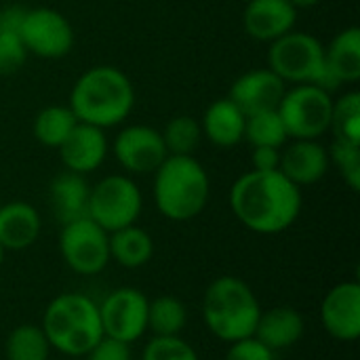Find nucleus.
<instances>
[{"instance_id": "32", "label": "nucleus", "mask_w": 360, "mask_h": 360, "mask_svg": "<svg viewBox=\"0 0 360 360\" xmlns=\"http://www.w3.org/2000/svg\"><path fill=\"white\" fill-rule=\"evenodd\" d=\"M27 57L30 55L19 32L0 30V76L17 74L27 61Z\"/></svg>"}, {"instance_id": "37", "label": "nucleus", "mask_w": 360, "mask_h": 360, "mask_svg": "<svg viewBox=\"0 0 360 360\" xmlns=\"http://www.w3.org/2000/svg\"><path fill=\"white\" fill-rule=\"evenodd\" d=\"M4 253H6V251H4V249L0 247V266H2V262H4Z\"/></svg>"}, {"instance_id": "29", "label": "nucleus", "mask_w": 360, "mask_h": 360, "mask_svg": "<svg viewBox=\"0 0 360 360\" xmlns=\"http://www.w3.org/2000/svg\"><path fill=\"white\" fill-rule=\"evenodd\" d=\"M329 131L333 133V139L360 143V93L348 91L338 101L333 99V112H331V124Z\"/></svg>"}, {"instance_id": "4", "label": "nucleus", "mask_w": 360, "mask_h": 360, "mask_svg": "<svg viewBox=\"0 0 360 360\" xmlns=\"http://www.w3.org/2000/svg\"><path fill=\"white\" fill-rule=\"evenodd\" d=\"M40 329L51 348L72 359H84L103 338L99 306L82 293L57 295L46 306Z\"/></svg>"}, {"instance_id": "15", "label": "nucleus", "mask_w": 360, "mask_h": 360, "mask_svg": "<svg viewBox=\"0 0 360 360\" xmlns=\"http://www.w3.org/2000/svg\"><path fill=\"white\" fill-rule=\"evenodd\" d=\"M57 152L65 171L89 175L97 171L108 156L105 131L86 122H78L68 135V139L57 148Z\"/></svg>"}, {"instance_id": "35", "label": "nucleus", "mask_w": 360, "mask_h": 360, "mask_svg": "<svg viewBox=\"0 0 360 360\" xmlns=\"http://www.w3.org/2000/svg\"><path fill=\"white\" fill-rule=\"evenodd\" d=\"M281 150L283 148H253L251 152V169L255 171H276L281 165Z\"/></svg>"}, {"instance_id": "24", "label": "nucleus", "mask_w": 360, "mask_h": 360, "mask_svg": "<svg viewBox=\"0 0 360 360\" xmlns=\"http://www.w3.org/2000/svg\"><path fill=\"white\" fill-rule=\"evenodd\" d=\"M76 124H78V118L70 105H46L36 114L32 133L38 143L57 150L68 139V135L72 133Z\"/></svg>"}, {"instance_id": "34", "label": "nucleus", "mask_w": 360, "mask_h": 360, "mask_svg": "<svg viewBox=\"0 0 360 360\" xmlns=\"http://www.w3.org/2000/svg\"><path fill=\"white\" fill-rule=\"evenodd\" d=\"M84 360H133L131 354V344H124L120 340L103 335L91 352L84 356Z\"/></svg>"}, {"instance_id": "25", "label": "nucleus", "mask_w": 360, "mask_h": 360, "mask_svg": "<svg viewBox=\"0 0 360 360\" xmlns=\"http://www.w3.org/2000/svg\"><path fill=\"white\" fill-rule=\"evenodd\" d=\"M188 325V308L173 295L156 297L148 304V331L156 338L181 335Z\"/></svg>"}, {"instance_id": "33", "label": "nucleus", "mask_w": 360, "mask_h": 360, "mask_svg": "<svg viewBox=\"0 0 360 360\" xmlns=\"http://www.w3.org/2000/svg\"><path fill=\"white\" fill-rule=\"evenodd\" d=\"M226 360H274V352L264 346L255 335L232 342L228 352H226Z\"/></svg>"}, {"instance_id": "38", "label": "nucleus", "mask_w": 360, "mask_h": 360, "mask_svg": "<svg viewBox=\"0 0 360 360\" xmlns=\"http://www.w3.org/2000/svg\"><path fill=\"white\" fill-rule=\"evenodd\" d=\"M72 360H84V359H72Z\"/></svg>"}, {"instance_id": "5", "label": "nucleus", "mask_w": 360, "mask_h": 360, "mask_svg": "<svg viewBox=\"0 0 360 360\" xmlns=\"http://www.w3.org/2000/svg\"><path fill=\"white\" fill-rule=\"evenodd\" d=\"M262 306L253 289L236 276L215 278L202 297V321L221 342L232 344L255 333Z\"/></svg>"}, {"instance_id": "36", "label": "nucleus", "mask_w": 360, "mask_h": 360, "mask_svg": "<svg viewBox=\"0 0 360 360\" xmlns=\"http://www.w3.org/2000/svg\"><path fill=\"white\" fill-rule=\"evenodd\" d=\"M297 11L300 8H312V6H316V4H321L323 0H289Z\"/></svg>"}, {"instance_id": "9", "label": "nucleus", "mask_w": 360, "mask_h": 360, "mask_svg": "<svg viewBox=\"0 0 360 360\" xmlns=\"http://www.w3.org/2000/svg\"><path fill=\"white\" fill-rule=\"evenodd\" d=\"M59 251L65 266L82 276L105 270L110 259V234L91 217L63 224L59 234Z\"/></svg>"}, {"instance_id": "13", "label": "nucleus", "mask_w": 360, "mask_h": 360, "mask_svg": "<svg viewBox=\"0 0 360 360\" xmlns=\"http://www.w3.org/2000/svg\"><path fill=\"white\" fill-rule=\"evenodd\" d=\"M321 323L325 331L340 342L360 338V285L346 281L335 285L321 304Z\"/></svg>"}, {"instance_id": "3", "label": "nucleus", "mask_w": 360, "mask_h": 360, "mask_svg": "<svg viewBox=\"0 0 360 360\" xmlns=\"http://www.w3.org/2000/svg\"><path fill=\"white\" fill-rule=\"evenodd\" d=\"M211 196V181L194 156H167L154 171L156 209L171 221L198 217Z\"/></svg>"}, {"instance_id": "12", "label": "nucleus", "mask_w": 360, "mask_h": 360, "mask_svg": "<svg viewBox=\"0 0 360 360\" xmlns=\"http://www.w3.org/2000/svg\"><path fill=\"white\" fill-rule=\"evenodd\" d=\"M112 152L118 165L133 175H150L154 173L165 158L169 156L160 131L148 124H129L124 127L114 143Z\"/></svg>"}, {"instance_id": "22", "label": "nucleus", "mask_w": 360, "mask_h": 360, "mask_svg": "<svg viewBox=\"0 0 360 360\" xmlns=\"http://www.w3.org/2000/svg\"><path fill=\"white\" fill-rule=\"evenodd\" d=\"M325 63L338 84H354L360 78V30L350 25L325 46Z\"/></svg>"}, {"instance_id": "20", "label": "nucleus", "mask_w": 360, "mask_h": 360, "mask_svg": "<svg viewBox=\"0 0 360 360\" xmlns=\"http://www.w3.org/2000/svg\"><path fill=\"white\" fill-rule=\"evenodd\" d=\"M304 331H306L304 316L295 308L278 306L266 312L262 310L253 335L272 352H281L295 346L302 340Z\"/></svg>"}, {"instance_id": "28", "label": "nucleus", "mask_w": 360, "mask_h": 360, "mask_svg": "<svg viewBox=\"0 0 360 360\" xmlns=\"http://www.w3.org/2000/svg\"><path fill=\"white\" fill-rule=\"evenodd\" d=\"M160 135L169 156H194V150L200 146L202 139V129L198 120L181 114L171 118L160 131Z\"/></svg>"}, {"instance_id": "21", "label": "nucleus", "mask_w": 360, "mask_h": 360, "mask_svg": "<svg viewBox=\"0 0 360 360\" xmlns=\"http://www.w3.org/2000/svg\"><path fill=\"white\" fill-rule=\"evenodd\" d=\"M89 194L91 188L84 175L63 171L59 173L49 188V200L53 215L63 224L89 217Z\"/></svg>"}, {"instance_id": "31", "label": "nucleus", "mask_w": 360, "mask_h": 360, "mask_svg": "<svg viewBox=\"0 0 360 360\" xmlns=\"http://www.w3.org/2000/svg\"><path fill=\"white\" fill-rule=\"evenodd\" d=\"M141 360H200L196 350L181 340V335L173 338H152L143 348Z\"/></svg>"}, {"instance_id": "1", "label": "nucleus", "mask_w": 360, "mask_h": 360, "mask_svg": "<svg viewBox=\"0 0 360 360\" xmlns=\"http://www.w3.org/2000/svg\"><path fill=\"white\" fill-rule=\"evenodd\" d=\"M234 217L255 234H281L302 213V188L276 171H247L230 190Z\"/></svg>"}, {"instance_id": "23", "label": "nucleus", "mask_w": 360, "mask_h": 360, "mask_svg": "<svg viewBox=\"0 0 360 360\" xmlns=\"http://www.w3.org/2000/svg\"><path fill=\"white\" fill-rule=\"evenodd\" d=\"M154 255L152 236L137 224L110 232V259L118 266L135 270L146 266Z\"/></svg>"}, {"instance_id": "10", "label": "nucleus", "mask_w": 360, "mask_h": 360, "mask_svg": "<svg viewBox=\"0 0 360 360\" xmlns=\"http://www.w3.org/2000/svg\"><path fill=\"white\" fill-rule=\"evenodd\" d=\"M19 36L27 49V55L40 59H61L74 46L72 23L63 13L49 6L25 8Z\"/></svg>"}, {"instance_id": "18", "label": "nucleus", "mask_w": 360, "mask_h": 360, "mask_svg": "<svg viewBox=\"0 0 360 360\" xmlns=\"http://www.w3.org/2000/svg\"><path fill=\"white\" fill-rule=\"evenodd\" d=\"M42 230L38 211L23 200L0 207V247L4 251H23L32 247Z\"/></svg>"}, {"instance_id": "11", "label": "nucleus", "mask_w": 360, "mask_h": 360, "mask_svg": "<svg viewBox=\"0 0 360 360\" xmlns=\"http://www.w3.org/2000/svg\"><path fill=\"white\" fill-rule=\"evenodd\" d=\"M148 304L150 300L135 287H120L108 293L97 304L103 335L124 344L137 342L148 331Z\"/></svg>"}, {"instance_id": "7", "label": "nucleus", "mask_w": 360, "mask_h": 360, "mask_svg": "<svg viewBox=\"0 0 360 360\" xmlns=\"http://www.w3.org/2000/svg\"><path fill=\"white\" fill-rule=\"evenodd\" d=\"M333 97L316 84L287 86L278 114L285 122L289 139H321L331 124Z\"/></svg>"}, {"instance_id": "26", "label": "nucleus", "mask_w": 360, "mask_h": 360, "mask_svg": "<svg viewBox=\"0 0 360 360\" xmlns=\"http://www.w3.org/2000/svg\"><path fill=\"white\" fill-rule=\"evenodd\" d=\"M245 141H249L251 148H283L289 141V133L278 110L249 114L245 118Z\"/></svg>"}, {"instance_id": "6", "label": "nucleus", "mask_w": 360, "mask_h": 360, "mask_svg": "<svg viewBox=\"0 0 360 360\" xmlns=\"http://www.w3.org/2000/svg\"><path fill=\"white\" fill-rule=\"evenodd\" d=\"M266 68L285 84H316L329 93L340 86L327 70L323 42L308 32L291 30L270 42Z\"/></svg>"}, {"instance_id": "27", "label": "nucleus", "mask_w": 360, "mask_h": 360, "mask_svg": "<svg viewBox=\"0 0 360 360\" xmlns=\"http://www.w3.org/2000/svg\"><path fill=\"white\" fill-rule=\"evenodd\" d=\"M49 340L38 325L15 327L4 344L6 360H49Z\"/></svg>"}, {"instance_id": "30", "label": "nucleus", "mask_w": 360, "mask_h": 360, "mask_svg": "<svg viewBox=\"0 0 360 360\" xmlns=\"http://www.w3.org/2000/svg\"><path fill=\"white\" fill-rule=\"evenodd\" d=\"M329 152V165H335L342 179L352 192L360 190V143L333 139Z\"/></svg>"}, {"instance_id": "8", "label": "nucleus", "mask_w": 360, "mask_h": 360, "mask_svg": "<svg viewBox=\"0 0 360 360\" xmlns=\"http://www.w3.org/2000/svg\"><path fill=\"white\" fill-rule=\"evenodd\" d=\"M141 207V190L127 175H108L89 194V217L108 234L137 224Z\"/></svg>"}, {"instance_id": "19", "label": "nucleus", "mask_w": 360, "mask_h": 360, "mask_svg": "<svg viewBox=\"0 0 360 360\" xmlns=\"http://www.w3.org/2000/svg\"><path fill=\"white\" fill-rule=\"evenodd\" d=\"M245 118L243 110L230 97L215 99L202 114V137L217 148H234L245 139Z\"/></svg>"}, {"instance_id": "14", "label": "nucleus", "mask_w": 360, "mask_h": 360, "mask_svg": "<svg viewBox=\"0 0 360 360\" xmlns=\"http://www.w3.org/2000/svg\"><path fill=\"white\" fill-rule=\"evenodd\" d=\"M285 91L287 84L270 68H257L238 76L228 97L243 110L245 116H249L257 112L278 110Z\"/></svg>"}, {"instance_id": "17", "label": "nucleus", "mask_w": 360, "mask_h": 360, "mask_svg": "<svg viewBox=\"0 0 360 360\" xmlns=\"http://www.w3.org/2000/svg\"><path fill=\"white\" fill-rule=\"evenodd\" d=\"M297 8L289 0H247L243 13L245 32L257 42H274L295 27Z\"/></svg>"}, {"instance_id": "2", "label": "nucleus", "mask_w": 360, "mask_h": 360, "mask_svg": "<svg viewBox=\"0 0 360 360\" xmlns=\"http://www.w3.org/2000/svg\"><path fill=\"white\" fill-rule=\"evenodd\" d=\"M68 105L78 122L105 131L129 118L135 105V89L122 70L114 65H93L74 82Z\"/></svg>"}, {"instance_id": "16", "label": "nucleus", "mask_w": 360, "mask_h": 360, "mask_svg": "<svg viewBox=\"0 0 360 360\" xmlns=\"http://www.w3.org/2000/svg\"><path fill=\"white\" fill-rule=\"evenodd\" d=\"M329 167V152L319 139H293L281 150L278 171L297 188L319 184Z\"/></svg>"}]
</instances>
